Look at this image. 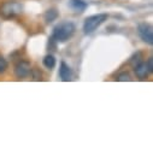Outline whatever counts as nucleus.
Listing matches in <instances>:
<instances>
[{
	"label": "nucleus",
	"mask_w": 153,
	"mask_h": 153,
	"mask_svg": "<svg viewBox=\"0 0 153 153\" xmlns=\"http://www.w3.org/2000/svg\"><path fill=\"white\" fill-rule=\"evenodd\" d=\"M75 30H76V27L72 22H62L53 28L52 37L53 40L58 42H65L72 37V35L75 34Z\"/></svg>",
	"instance_id": "nucleus-1"
},
{
	"label": "nucleus",
	"mask_w": 153,
	"mask_h": 153,
	"mask_svg": "<svg viewBox=\"0 0 153 153\" xmlns=\"http://www.w3.org/2000/svg\"><path fill=\"white\" fill-rule=\"evenodd\" d=\"M106 19H107V15L106 13H98V15H93V16L87 17L85 19V22H83V33L85 34H92Z\"/></svg>",
	"instance_id": "nucleus-2"
},
{
	"label": "nucleus",
	"mask_w": 153,
	"mask_h": 153,
	"mask_svg": "<svg viewBox=\"0 0 153 153\" xmlns=\"http://www.w3.org/2000/svg\"><path fill=\"white\" fill-rule=\"evenodd\" d=\"M21 11H22V5L18 4L17 1H6L0 7V13L6 18L18 15L21 13Z\"/></svg>",
	"instance_id": "nucleus-3"
},
{
	"label": "nucleus",
	"mask_w": 153,
	"mask_h": 153,
	"mask_svg": "<svg viewBox=\"0 0 153 153\" xmlns=\"http://www.w3.org/2000/svg\"><path fill=\"white\" fill-rule=\"evenodd\" d=\"M137 33H139V36L141 37V40L148 45H152L153 44V30H152V27L147 23H141L139 24L137 27Z\"/></svg>",
	"instance_id": "nucleus-4"
},
{
	"label": "nucleus",
	"mask_w": 153,
	"mask_h": 153,
	"mask_svg": "<svg viewBox=\"0 0 153 153\" xmlns=\"http://www.w3.org/2000/svg\"><path fill=\"white\" fill-rule=\"evenodd\" d=\"M31 68H30V63L25 62V60H21L16 64L15 66V74L18 79H24L30 74Z\"/></svg>",
	"instance_id": "nucleus-5"
},
{
	"label": "nucleus",
	"mask_w": 153,
	"mask_h": 153,
	"mask_svg": "<svg viewBox=\"0 0 153 153\" xmlns=\"http://www.w3.org/2000/svg\"><path fill=\"white\" fill-rule=\"evenodd\" d=\"M59 76H60L62 81H64V82H69V81H71V77H72V70H71V68H70L65 62H62V63H60Z\"/></svg>",
	"instance_id": "nucleus-6"
},
{
	"label": "nucleus",
	"mask_w": 153,
	"mask_h": 153,
	"mask_svg": "<svg viewBox=\"0 0 153 153\" xmlns=\"http://www.w3.org/2000/svg\"><path fill=\"white\" fill-rule=\"evenodd\" d=\"M69 7L75 12H83L88 7V4L83 0H70Z\"/></svg>",
	"instance_id": "nucleus-7"
},
{
	"label": "nucleus",
	"mask_w": 153,
	"mask_h": 153,
	"mask_svg": "<svg viewBox=\"0 0 153 153\" xmlns=\"http://www.w3.org/2000/svg\"><path fill=\"white\" fill-rule=\"evenodd\" d=\"M134 71H135V75L137 76L139 79H146L147 76H148V69H147V66H146V63H140V64H137L135 68H134Z\"/></svg>",
	"instance_id": "nucleus-8"
},
{
	"label": "nucleus",
	"mask_w": 153,
	"mask_h": 153,
	"mask_svg": "<svg viewBox=\"0 0 153 153\" xmlns=\"http://www.w3.org/2000/svg\"><path fill=\"white\" fill-rule=\"evenodd\" d=\"M44 18H45V21H46L47 23H51V22H53V21H56V19L58 18V11H57L56 9H48V10L45 12Z\"/></svg>",
	"instance_id": "nucleus-9"
},
{
	"label": "nucleus",
	"mask_w": 153,
	"mask_h": 153,
	"mask_svg": "<svg viewBox=\"0 0 153 153\" xmlns=\"http://www.w3.org/2000/svg\"><path fill=\"white\" fill-rule=\"evenodd\" d=\"M42 63H44L45 68H47V69L51 70V69H53V68L56 66V58H54V56H52V54H47V56L44 58Z\"/></svg>",
	"instance_id": "nucleus-10"
},
{
	"label": "nucleus",
	"mask_w": 153,
	"mask_h": 153,
	"mask_svg": "<svg viewBox=\"0 0 153 153\" xmlns=\"http://www.w3.org/2000/svg\"><path fill=\"white\" fill-rule=\"evenodd\" d=\"M142 62V54H141V52H136V53H134L133 54V57L130 58V60H129V63H130V65L133 66V68H135L137 64H140Z\"/></svg>",
	"instance_id": "nucleus-11"
},
{
	"label": "nucleus",
	"mask_w": 153,
	"mask_h": 153,
	"mask_svg": "<svg viewBox=\"0 0 153 153\" xmlns=\"http://www.w3.org/2000/svg\"><path fill=\"white\" fill-rule=\"evenodd\" d=\"M116 80H117V81H121V82H128V81H130L131 79H130V75H129L127 71H124V72H121V74L117 76Z\"/></svg>",
	"instance_id": "nucleus-12"
},
{
	"label": "nucleus",
	"mask_w": 153,
	"mask_h": 153,
	"mask_svg": "<svg viewBox=\"0 0 153 153\" xmlns=\"http://www.w3.org/2000/svg\"><path fill=\"white\" fill-rule=\"evenodd\" d=\"M6 69H7V62L3 56H0V74H3Z\"/></svg>",
	"instance_id": "nucleus-13"
},
{
	"label": "nucleus",
	"mask_w": 153,
	"mask_h": 153,
	"mask_svg": "<svg viewBox=\"0 0 153 153\" xmlns=\"http://www.w3.org/2000/svg\"><path fill=\"white\" fill-rule=\"evenodd\" d=\"M146 66L148 69V72H153V58H148L146 62Z\"/></svg>",
	"instance_id": "nucleus-14"
},
{
	"label": "nucleus",
	"mask_w": 153,
	"mask_h": 153,
	"mask_svg": "<svg viewBox=\"0 0 153 153\" xmlns=\"http://www.w3.org/2000/svg\"><path fill=\"white\" fill-rule=\"evenodd\" d=\"M40 77H41V72L34 70V80H40Z\"/></svg>",
	"instance_id": "nucleus-15"
}]
</instances>
